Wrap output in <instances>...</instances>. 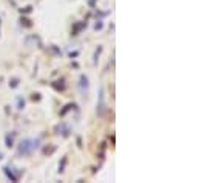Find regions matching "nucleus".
<instances>
[{"label":"nucleus","instance_id":"obj_2","mask_svg":"<svg viewBox=\"0 0 199 183\" xmlns=\"http://www.w3.org/2000/svg\"><path fill=\"white\" fill-rule=\"evenodd\" d=\"M105 111V95H104V89L100 88V92H99V103H97V114L102 115Z\"/></svg>","mask_w":199,"mask_h":183},{"label":"nucleus","instance_id":"obj_6","mask_svg":"<svg viewBox=\"0 0 199 183\" xmlns=\"http://www.w3.org/2000/svg\"><path fill=\"white\" fill-rule=\"evenodd\" d=\"M53 88H54L56 91H63L65 89V82L63 80H57L53 83Z\"/></svg>","mask_w":199,"mask_h":183},{"label":"nucleus","instance_id":"obj_11","mask_svg":"<svg viewBox=\"0 0 199 183\" xmlns=\"http://www.w3.org/2000/svg\"><path fill=\"white\" fill-rule=\"evenodd\" d=\"M17 79H14V80H13V82H9V86H13V88H16V86H17Z\"/></svg>","mask_w":199,"mask_h":183},{"label":"nucleus","instance_id":"obj_9","mask_svg":"<svg viewBox=\"0 0 199 183\" xmlns=\"http://www.w3.org/2000/svg\"><path fill=\"white\" fill-rule=\"evenodd\" d=\"M20 22H22V25H25L26 28H30V26L33 25V23H31V20H28V18H22Z\"/></svg>","mask_w":199,"mask_h":183},{"label":"nucleus","instance_id":"obj_16","mask_svg":"<svg viewBox=\"0 0 199 183\" xmlns=\"http://www.w3.org/2000/svg\"><path fill=\"white\" fill-rule=\"evenodd\" d=\"M0 80H2V79H0Z\"/></svg>","mask_w":199,"mask_h":183},{"label":"nucleus","instance_id":"obj_7","mask_svg":"<svg viewBox=\"0 0 199 183\" xmlns=\"http://www.w3.org/2000/svg\"><path fill=\"white\" fill-rule=\"evenodd\" d=\"M5 174L8 175V179H9L11 182H17V180H19V177L13 174V171H9V168H5Z\"/></svg>","mask_w":199,"mask_h":183},{"label":"nucleus","instance_id":"obj_15","mask_svg":"<svg viewBox=\"0 0 199 183\" xmlns=\"http://www.w3.org/2000/svg\"><path fill=\"white\" fill-rule=\"evenodd\" d=\"M40 97H39V94H34V97H33V100H39Z\"/></svg>","mask_w":199,"mask_h":183},{"label":"nucleus","instance_id":"obj_13","mask_svg":"<svg viewBox=\"0 0 199 183\" xmlns=\"http://www.w3.org/2000/svg\"><path fill=\"white\" fill-rule=\"evenodd\" d=\"M65 162H67V159H63V160H62V165H59V172H62V171H63V165H65Z\"/></svg>","mask_w":199,"mask_h":183},{"label":"nucleus","instance_id":"obj_12","mask_svg":"<svg viewBox=\"0 0 199 183\" xmlns=\"http://www.w3.org/2000/svg\"><path fill=\"white\" fill-rule=\"evenodd\" d=\"M17 102H19V109H22V108H23V106H25V102H23V100H22V99H19Z\"/></svg>","mask_w":199,"mask_h":183},{"label":"nucleus","instance_id":"obj_3","mask_svg":"<svg viewBox=\"0 0 199 183\" xmlns=\"http://www.w3.org/2000/svg\"><path fill=\"white\" fill-rule=\"evenodd\" d=\"M79 89H80V92L83 95L88 92V79H87V75H80V79H79Z\"/></svg>","mask_w":199,"mask_h":183},{"label":"nucleus","instance_id":"obj_1","mask_svg":"<svg viewBox=\"0 0 199 183\" xmlns=\"http://www.w3.org/2000/svg\"><path fill=\"white\" fill-rule=\"evenodd\" d=\"M37 143H39V140H30V139H25V140H22L20 142V145H19V155H30L31 154V151L37 148Z\"/></svg>","mask_w":199,"mask_h":183},{"label":"nucleus","instance_id":"obj_4","mask_svg":"<svg viewBox=\"0 0 199 183\" xmlns=\"http://www.w3.org/2000/svg\"><path fill=\"white\" fill-rule=\"evenodd\" d=\"M85 26H87V22L76 23V25H74V28H73V33H71V34H73V36H77V34H79V33H80V31L85 28Z\"/></svg>","mask_w":199,"mask_h":183},{"label":"nucleus","instance_id":"obj_14","mask_svg":"<svg viewBox=\"0 0 199 183\" xmlns=\"http://www.w3.org/2000/svg\"><path fill=\"white\" fill-rule=\"evenodd\" d=\"M102 28V23H96V29H100Z\"/></svg>","mask_w":199,"mask_h":183},{"label":"nucleus","instance_id":"obj_5","mask_svg":"<svg viewBox=\"0 0 199 183\" xmlns=\"http://www.w3.org/2000/svg\"><path fill=\"white\" fill-rule=\"evenodd\" d=\"M14 135H16V132H11V134H6V137H5V143H6V146L11 148L14 145Z\"/></svg>","mask_w":199,"mask_h":183},{"label":"nucleus","instance_id":"obj_8","mask_svg":"<svg viewBox=\"0 0 199 183\" xmlns=\"http://www.w3.org/2000/svg\"><path fill=\"white\" fill-rule=\"evenodd\" d=\"M71 108H76V106H74V105H71V103H70V105H67V106H65V109H63L62 112H60V115H65V114H67L68 111L71 109Z\"/></svg>","mask_w":199,"mask_h":183},{"label":"nucleus","instance_id":"obj_10","mask_svg":"<svg viewBox=\"0 0 199 183\" xmlns=\"http://www.w3.org/2000/svg\"><path fill=\"white\" fill-rule=\"evenodd\" d=\"M54 149H56L54 146H51V148H45V149H43V152H45V154H51V152H54Z\"/></svg>","mask_w":199,"mask_h":183}]
</instances>
